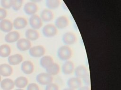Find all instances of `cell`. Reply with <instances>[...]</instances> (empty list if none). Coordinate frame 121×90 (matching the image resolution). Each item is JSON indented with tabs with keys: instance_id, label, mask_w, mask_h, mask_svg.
<instances>
[{
	"instance_id": "obj_1",
	"label": "cell",
	"mask_w": 121,
	"mask_h": 90,
	"mask_svg": "<svg viewBox=\"0 0 121 90\" xmlns=\"http://www.w3.org/2000/svg\"><path fill=\"white\" fill-rule=\"evenodd\" d=\"M72 52L71 48L68 45H63L59 48L57 55L61 60L67 61L72 56Z\"/></svg>"
},
{
	"instance_id": "obj_2",
	"label": "cell",
	"mask_w": 121,
	"mask_h": 90,
	"mask_svg": "<svg viewBox=\"0 0 121 90\" xmlns=\"http://www.w3.org/2000/svg\"><path fill=\"white\" fill-rule=\"evenodd\" d=\"M36 80L41 85H47L52 82L53 78L52 75L47 73H41L36 75Z\"/></svg>"
},
{
	"instance_id": "obj_3",
	"label": "cell",
	"mask_w": 121,
	"mask_h": 90,
	"mask_svg": "<svg viewBox=\"0 0 121 90\" xmlns=\"http://www.w3.org/2000/svg\"><path fill=\"white\" fill-rule=\"evenodd\" d=\"M45 52L44 47L41 45H37L31 47L29 49V53L33 57L38 58L43 56Z\"/></svg>"
},
{
	"instance_id": "obj_4",
	"label": "cell",
	"mask_w": 121,
	"mask_h": 90,
	"mask_svg": "<svg viewBox=\"0 0 121 90\" xmlns=\"http://www.w3.org/2000/svg\"><path fill=\"white\" fill-rule=\"evenodd\" d=\"M42 32L45 37L51 38L57 34V29L55 25L52 24H48L43 27Z\"/></svg>"
},
{
	"instance_id": "obj_5",
	"label": "cell",
	"mask_w": 121,
	"mask_h": 90,
	"mask_svg": "<svg viewBox=\"0 0 121 90\" xmlns=\"http://www.w3.org/2000/svg\"><path fill=\"white\" fill-rule=\"evenodd\" d=\"M29 22L30 26L34 30L39 29L43 25V22L40 17L35 14L30 16Z\"/></svg>"
},
{
	"instance_id": "obj_6",
	"label": "cell",
	"mask_w": 121,
	"mask_h": 90,
	"mask_svg": "<svg viewBox=\"0 0 121 90\" xmlns=\"http://www.w3.org/2000/svg\"><path fill=\"white\" fill-rule=\"evenodd\" d=\"M62 40L64 44L71 45L74 44L76 42L77 37L74 33L69 31L63 34Z\"/></svg>"
},
{
	"instance_id": "obj_7",
	"label": "cell",
	"mask_w": 121,
	"mask_h": 90,
	"mask_svg": "<svg viewBox=\"0 0 121 90\" xmlns=\"http://www.w3.org/2000/svg\"><path fill=\"white\" fill-rule=\"evenodd\" d=\"M16 45L17 48L21 51H26L31 47V43L30 41L25 38L19 39L17 41Z\"/></svg>"
},
{
	"instance_id": "obj_8",
	"label": "cell",
	"mask_w": 121,
	"mask_h": 90,
	"mask_svg": "<svg viewBox=\"0 0 121 90\" xmlns=\"http://www.w3.org/2000/svg\"><path fill=\"white\" fill-rule=\"evenodd\" d=\"M24 10L26 14L32 15L37 11L38 6L34 2H28L25 4Z\"/></svg>"
},
{
	"instance_id": "obj_9",
	"label": "cell",
	"mask_w": 121,
	"mask_h": 90,
	"mask_svg": "<svg viewBox=\"0 0 121 90\" xmlns=\"http://www.w3.org/2000/svg\"><path fill=\"white\" fill-rule=\"evenodd\" d=\"M69 25V20L67 17L64 15L58 17L55 21V26L60 29L66 28Z\"/></svg>"
},
{
	"instance_id": "obj_10",
	"label": "cell",
	"mask_w": 121,
	"mask_h": 90,
	"mask_svg": "<svg viewBox=\"0 0 121 90\" xmlns=\"http://www.w3.org/2000/svg\"><path fill=\"white\" fill-rule=\"evenodd\" d=\"M21 69L23 73L27 75H29L33 72L34 66L31 61L25 60L21 64Z\"/></svg>"
},
{
	"instance_id": "obj_11",
	"label": "cell",
	"mask_w": 121,
	"mask_h": 90,
	"mask_svg": "<svg viewBox=\"0 0 121 90\" xmlns=\"http://www.w3.org/2000/svg\"><path fill=\"white\" fill-rule=\"evenodd\" d=\"M67 84L69 88L75 90L81 87L82 81L78 77H71L68 80Z\"/></svg>"
},
{
	"instance_id": "obj_12",
	"label": "cell",
	"mask_w": 121,
	"mask_h": 90,
	"mask_svg": "<svg viewBox=\"0 0 121 90\" xmlns=\"http://www.w3.org/2000/svg\"><path fill=\"white\" fill-rule=\"evenodd\" d=\"M75 75L79 79H83L88 74V71L86 68L83 65H79L74 70Z\"/></svg>"
},
{
	"instance_id": "obj_13",
	"label": "cell",
	"mask_w": 121,
	"mask_h": 90,
	"mask_svg": "<svg viewBox=\"0 0 121 90\" xmlns=\"http://www.w3.org/2000/svg\"><path fill=\"white\" fill-rule=\"evenodd\" d=\"M62 72L65 75L71 74L74 71V65L72 61L70 60L66 61L62 66Z\"/></svg>"
},
{
	"instance_id": "obj_14",
	"label": "cell",
	"mask_w": 121,
	"mask_h": 90,
	"mask_svg": "<svg viewBox=\"0 0 121 90\" xmlns=\"http://www.w3.org/2000/svg\"><path fill=\"white\" fill-rule=\"evenodd\" d=\"M20 38V34L17 31L9 32L5 36V40L8 43H13L17 41Z\"/></svg>"
},
{
	"instance_id": "obj_15",
	"label": "cell",
	"mask_w": 121,
	"mask_h": 90,
	"mask_svg": "<svg viewBox=\"0 0 121 90\" xmlns=\"http://www.w3.org/2000/svg\"><path fill=\"white\" fill-rule=\"evenodd\" d=\"M13 23L8 19H4L0 22V30L5 32H10L13 28Z\"/></svg>"
},
{
	"instance_id": "obj_16",
	"label": "cell",
	"mask_w": 121,
	"mask_h": 90,
	"mask_svg": "<svg viewBox=\"0 0 121 90\" xmlns=\"http://www.w3.org/2000/svg\"><path fill=\"white\" fill-rule=\"evenodd\" d=\"M27 24V21L25 18L17 17L14 20L13 26L17 29H21L24 28Z\"/></svg>"
},
{
	"instance_id": "obj_17",
	"label": "cell",
	"mask_w": 121,
	"mask_h": 90,
	"mask_svg": "<svg viewBox=\"0 0 121 90\" xmlns=\"http://www.w3.org/2000/svg\"><path fill=\"white\" fill-rule=\"evenodd\" d=\"M13 72V68L9 65L3 63L0 65V75L4 76H10Z\"/></svg>"
},
{
	"instance_id": "obj_18",
	"label": "cell",
	"mask_w": 121,
	"mask_h": 90,
	"mask_svg": "<svg viewBox=\"0 0 121 90\" xmlns=\"http://www.w3.org/2000/svg\"><path fill=\"white\" fill-rule=\"evenodd\" d=\"M53 14L50 9H44L41 12L40 17L42 21L48 22L53 18Z\"/></svg>"
},
{
	"instance_id": "obj_19",
	"label": "cell",
	"mask_w": 121,
	"mask_h": 90,
	"mask_svg": "<svg viewBox=\"0 0 121 90\" xmlns=\"http://www.w3.org/2000/svg\"><path fill=\"white\" fill-rule=\"evenodd\" d=\"M14 86V82L10 78H5L0 82V86L4 90H11Z\"/></svg>"
},
{
	"instance_id": "obj_20",
	"label": "cell",
	"mask_w": 121,
	"mask_h": 90,
	"mask_svg": "<svg viewBox=\"0 0 121 90\" xmlns=\"http://www.w3.org/2000/svg\"><path fill=\"white\" fill-rule=\"evenodd\" d=\"M45 69L47 73L52 76L55 75L59 73L60 68L58 64L53 62L47 67Z\"/></svg>"
},
{
	"instance_id": "obj_21",
	"label": "cell",
	"mask_w": 121,
	"mask_h": 90,
	"mask_svg": "<svg viewBox=\"0 0 121 90\" xmlns=\"http://www.w3.org/2000/svg\"><path fill=\"white\" fill-rule=\"evenodd\" d=\"M25 36L29 40H35L39 38V34L38 32L33 29H28L25 32Z\"/></svg>"
},
{
	"instance_id": "obj_22",
	"label": "cell",
	"mask_w": 121,
	"mask_h": 90,
	"mask_svg": "<svg viewBox=\"0 0 121 90\" xmlns=\"http://www.w3.org/2000/svg\"><path fill=\"white\" fill-rule=\"evenodd\" d=\"M23 56L18 53L10 55L8 58L9 63L12 65H17L23 60Z\"/></svg>"
},
{
	"instance_id": "obj_23",
	"label": "cell",
	"mask_w": 121,
	"mask_h": 90,
	"mask_svg": "<svg viewBox=\"0 0 121 90\" xmlns=\"http://www.w3.org/2000/svg\"><path fill=\"white\" fill-rule=\"evenodd\" d=\"M28 82V81L27 78L22 76L17 77L14 81L15 85L19 89L26 87V86H27Z\"/></svg>"
},
{
	"instance_id": "obj_24",
	"label": "cell",
	"mask_w": 121,
	"mask_h": 90,
	"mask_svg": "<svg viewBox=\"0 0 121 90\" xmlns=\"http://www.w3.org/2000/svg\"><path fill=\"white\" fill-rule=\"evenodd\" d=\"M53 63L52 57L49 55H45L42 57L40 60V64L43 68H46L50 65Z\"/></svg>"
},
{
	"instance_id": "obj_25",
	"label": "cell",
	"mask_w": 121,
	"mask_h": 90,
	"mask_svg": "<svg viewBox=\"0 0 121 90\" xmlns=\"http://www.w3.org/2000/svg\"><path fill=\"white\" fill-rule=\"evenodd\" d=\"M11 52L10 46L7 44H3L0 45V56L7 57L9 55Z\"/></svg>"
},
{
	"instance_id": "obj_26",
	"label": "cell",
	"mask_w": 121,
	"mask_h": 90,
	"mask_svg": "<svg viewBox=\"0 0 121 90\" xmlns=\"http://www.w3.org/2000/svg\"><path fill=\"white\" fill-rule=\"evenodd\" d=\"M60 4L59 0H47L46 6L49 9H54L57 8Z\"/></svg>"
},
{
	"instance_id": "obj_27",
	"label": "cell",
	"mask_w": 121,
	"mask_h": 90,
	"mask_svg": "<svg viewBox=\"0 0 121 90\" xmlns=\"http://www.w3.org/2000/svg\"><path fill=\"white\" fill-rule=\"evenodd\" d=\"M23 3L22 0H12V7L15 11L20 9Z\"/></svg>"
},
{
	"instance_id": "obj_28",
	"label": "cell",
	"mask_w": 121,
	"mask_h": 90,
	"mask_svg": "<svg viewBox=\"0 0 121 90\" xmlns=\"http://www.w3.org/2000/svg\"><path fill=\"white\" fill-rule=\"evenodd\" d=\"M12 0H1V5L4 8H9L12 7Z\"/></svg>"
},
{
	"instance_id": "obj_29",
	"label": "cell",
	"mask_w": 121,
	"mask_h": 90,
	"mask_svg": "<svg viewBox=\"0 0 121 90\" xmlns=\"http://www.w3.org/2000/svg\"><path fill=\"white\" fill-rule=\"evenodd\" d=\"M45 90H59V87L56 84L52 82L46 85Z\"/></svg>"
},
{
	"instance_id": "obj_30",
	"label": "cell",
	"mask_w": 121,
	"mask_h": 90,
	"mask_svg": "<svg viewBox=\"0 0 121 90\" xmlns=\"http://www.w3.org/2000/svg\"><path fill=\"white\" fill-rule=\"evenodd\" d=\"M27 90H40L38 85L35 83H29L27 87Z\"/></svg>"
},
{
	"instance_id": "obj_31",
	"label": "cell",
	"mask_w": 121,
	"mask_h": 90,
	"mask_svg": "<svg viewBox=\"0 0 121 90\" xmlns=\"http://www.w3.org/2000/svg\"><path fill=\"white\" fill-rule=\"evenodd\" d=\"M7 11L4 8H0V21L4 19L7 15Z\"/></svg>"
},
{
	"instance_id": "obj_32",
	"label": "cell",
	"mask_w": 121,
	"mask_h": 90,
	"mask_svg": "<svg viewBox=\"0 0 121 90\" xmlns=\"http://www.w3.org/2000/svg\"><path fill=\"white\" fill-rule=\"evenodd\" d=\"M84 82V83L86 85H89L90 83V76L89 74L86 76L83 79Z\"/></svg>"
},
{
	"instance_id": "obj_33",
	"label": "cell",
	"mask_w": 121,
	"mask_h": 90,
	"mask_svg": "<svg viewBox=\"0 0 121 90\" xmlns=\"http://www.w3.org/2000/svg\"><path fill=\"white\" fill-rule=\"evenodd\" d=\"M78 90H90V88L89 87L87 86H82V87H80Z\"/></svg>"
},
{
	"instance_id": "obj_34",
	"label": "cell",
	"mask_w": 121,
	"mask_h": 90,
	"mask_svg": "<svg viewBox=\"0 0 121 90\" xmlns=\"http://www.w3.org/2000/svg\"><path fill=\"white\" fill-rule=\"evenodd\" d=\"M63 90H74L72 89H71V88H67L64 89Z\"/></svg>"
},
{
	"instance_id": "obj_35",
	"label": "cell",
	"mask_w": 121,
	"mask_h": 90,
	"mask_svg": "<svg viewBox=\"0 0 121 90\" xmlns=\"http://www.w3.org/2000/svg\"><path fill=\"white\" fill-rule=\"evenodd\" d=\"M23 90V89H19V88H18V89H16V90Z\"/></svg>"
},
{
	"instance_id": "obj_36",
	"label": "cell",
	"mask_w": 121,
	"mask_h": 90,
	"mask_svg": "<svg viewBox=\"0 0 121 90\" xmlns=\"http://www.w3.org/2000/svg\"><path fill=\"white\" fill-rule=\"evenodd\" d=\"M0 81H1V75H0Z\"/></svg>"
}]
</instances>
